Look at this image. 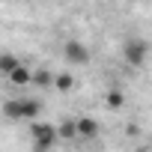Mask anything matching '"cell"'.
<instances>
[{"instance_id":"1","label":"cell","mask_w":152,"mask_h":152,"mask_svg":"<svg viewBox=\"0 0 152 152\" xmlns=\"http://www.w3.org/2000/svg\"><path fill=\"white\" fill-rule=\"evenodd\" d=\"M0 113H3L6 119H39L42 116V102L33 99V96H21V99H9L3 102V107H0Z\"/></svg>"},{"instance_id":"2","label":"cell","mask_w":152,"mask_h":152,"mask_svg":"<svg viewBox=\"0 0 152 152\" xmlns=\"http://www.w3.org/2000/svg\"><path fill=\"white\" fill-rule=\"evenodd\" d=\"M122 60H125V66H131V69H143L146 60H149V42L140 39V36L125 39V42H122Z\"/></svg>"},{"instance_id":"3","label":"cell","mask_w":152,"mask_h":152,"mask_svg":"<svg viewBox=\"0 0 152 152\" xmlns=\"http://www.w3.org/2000/svg\"><path fill=\"white\" fill-rule=\"evenodd\" d=\"M30 134H33V143H36V149H51L60 137H57V125H51V122H39V119H33V128H30Z\"/></svg>"},{"instance_id":"4","label":"cell","mask_w":152,"mask_h":152,"mask_svg":"<svg viewBox=\"0 0 152 152\" xmlns=\"http://www.w3.org/2000/svg\"><path fill=\"white\" fill-rule=\"evenodd\" d=\"M63 60H66V66H84V63H90V48L81 39H66L63 42Z\"/></svg>"},{"instance_id":"5","label":"cell","mask_w":152,"mask_h":152,"mask_svg":"<svg viewBox=\"0 0 152 152\" xmlns=\"http://www.w3.org/2000/svg\"><path fill=\"white\" fill-rule=\"evenodd\" d=\"M75 128H78V140H96V137H99V122H96L93 116L75 119Z\"/></svg>"},{"instance_id":"6","label":"cell","mask_w":152,"mask_h":152,"mask_svg":"<svg viewBox=\"0 0 152 152\" xmlns=\"http://www.w3.org/2000/svg\"><path fill=\"white\" fill-rule=\"evenodd\" d=\"M9 84H15V87H30V78H33V72H30V66H24V63H18L9 75Z\"/></svg>"},{"instance_id":"7","label":"cell","mask_w":152,"mask_h":152,"mask_svg":"<svg viewBox=\"0 0 152 152\" xmlns=\"http://www.w3.org/2000/svg\"><path fill=\"white\" fill-rule=\"evenodd\" d=\"M72 87H75V78H72L69 72H54L51 90H57V93H72Z\"/></svg>"},{"instance_id":"8","label":"cell","mask_w":152,"mask_h":152,"mask_svg":"<svg viewBox=\"0 0 152 152\" xmlns=\"http://www.w3.org/2000/svg\"><path fill=\"white\" fill-rule=\"evenodd\" d=\"M30 84H33V87H42V90H51V84H54V72H48V69H36L33 78H30Z\"/></svg>"},{"instance_id":"9","label":"cell","mask_w":152,"mask_h":152,"mask_svg":"<svg viewBox=\"0 0 152 152\" xmlns=\"http://www.w3.org/2000/svg\"><path fill=\"white\" fill-rule=\"evenodd\" d=\"M104 104H107L110 110H119V107L125 104V93H122V90H116V87H110V90L104 93Z\"/></svg>"},{"instance_id":"10","label":"cell","mask_w":152,"mask_h":152,"mask_svg":"<svg viewBox=\"0 0 152 152\" xmlns=\"http://www.w3.org/2000/svg\"><path fill=\"white\" fill-rule=\"evenodd\" d=\"M57 137L63 140H78V128H75V119H63L57 125Z\"/></svg>"},{"instance_id":"11","label":"cell","mask_w":152,"mask_h":152,"mask_svg":"<svg viewBox=\"0 0 152 152\" xmlns=\"http://www.w3.org/2000/svg\"><path fill=\"white\" fill-rule=\"evenodd\" d=\"M21 60L15 57V54H9V51H3V54H0V75H9L15 66H18Z\"/></svg>"}]
</instances>
